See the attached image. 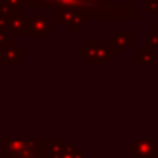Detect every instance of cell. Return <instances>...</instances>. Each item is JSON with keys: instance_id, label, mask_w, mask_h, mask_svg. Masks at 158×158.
I'll use <instances>...</instances> for the list:
<instances>
[{"instance_id": "obj_1", "label": "cell", "mask_w": 158, "mask_h": 158, "mask_svg": "<svg viewBox=\"0 0 158 158\" xmlns=\"http://www.w3.org/2000/svg\"><path fill=\"white\" fill-rule=\"evenodd\" d=\"M59 9L80 11L94 20H135L142 12L135 2H122L120 0H54L51 9L52 14Z\"/></svg>"}, {"instance_id": "obj_2", "label": "cell", "mask_w": 158, "mask_h": 158, "mask_svg": "<svg viewBox=\"0 0 158 158\" xmlns=\"http://www.w3.org/2000/svg\"><path fill=\"white\" fill-rule=\"evenodd\" d=\"M1 158H51L49 144L43 137L1 138Z\"/></svg>"}, {"instance_id": "obj_3", "label": "cell", "mask_w": 158, "mask_h": 158, "mask_svg": "<svg viewBox=\"0 0 158 158\" xmlns=\"http://www.w3.org/2000/svg\"><path fill=\"white\" fill-rule=\"evenodd\" d=\"M115 54L114 48L107 42H86L80 48V58L86 64H107Z\"/></svg>"}, {"instance_id": "obj_4", "label": "cell", "mask_w": 158, "mask_h": 158, "mask_svg": "<svg viewBox=\"0 0 158 158\" xmlns=\"http://www.w3.org/2000/svg\"><path fill=\"white\" fill-rule=\"evenodd\" d=\"M53 14L57 15V23L60 26H68L69 31H79L86 23V20H89L84 12L74 10L59 9Z\"/></svg>"}, {"instance_id": "obj_5", "label": "cell", "mask_w": 158, "mask_h": 158, "mask_svg": "<svg viewBox=\"0 0 158 158\" xmlns=\"http://www.w3.org/2000/svg\"><path fill=\"white\" fill-rule=\"evenodd\" d=\"M27 32L31 37H44L52 31L53 23L46 14H30Z\"/></svg>"}, {"instance_id": "obj_6", "label": "cell", "mask_w": 158, "mask_h": 158, "mask_svg": "<svg viewBox=\"0 0 158 158\" xmlns=\"http://www.w3.org/2000/svg\"><path fill=\"white\" fill-rule=\"evenodd\" d=\"M157 152L158 143L151 138H139L130 146V153L136 158H153Z\"/></svg>"}, {"instance_id": "obj_7", "label": "cell", "mask_w": 158, "mask_h": 158, "mask_svg": "<svg viewBox=\"0 0 158 158\" xmlns=\"http://www.w3.org/2000/svg\"><path fill=\"white\" fill-rule=\"evenodd\" d=\"M0 56H1L2 64L16 65L19 64L20 59L23 58L25 52H23V48L19 46V42L14 40L12 42H9L5 46L0 47Z\"/></svg>"}, {"instance_id": "obj_8", "label": "cell", "mask_w": 158, "mask_h": 158, "mask_svg": "<svg viewBox=\"0 0 158 158\" xmlns=\"http://www.w3.org/2000/svg\"><path fill=\"white\" fill-rule=\"evenodd\" d=\"M107 43H114L115 53H125L131 47V31H114L107 37Z\"/></svg>"}, {"instance_id": "obj_9", "label": "cell", "mask_w": 158, "mask_h": 158, "mask_svg": "<svg viewBox=\"0 0 158 158\" xmlns=\"http://www.w3.org/2000/svg\"><path fill=\"white\" fill-rule=\"evenodd\" d=\"M28 20L25 19V15L21 12H15L11 16L10 20V31L12 33V37H22L25 32H27Z\"/></svg>"}, {"instance_id": "obj_10", "label": "cell", "mask_w": 158, "mask_h": 158, "mask_svg": "<svg viewBox=\"0 0 158 158\" xmlns=\"http://www.w3.org/2000/svg\"><path fill=\"white\" fill-rule=\"evenodd\" d=\"M154 51L148 47L141 48V51L136 54V63L141 65H152L154 63Z\"/></svg>"}, {"instance_id": "obj_11", "label": "cell", "mask_w": 158, "mask_h": 158, "mask_svg": "<svg viewBox=\"0 0 158 158\" xmlns=\"http://www.w3.org/2000/svg\"><path fill=\"white\" fill-rule=\"evenodd\" d=\"M49 144V154L51 158H58L63 152H64V141L60 137H54L52 138Z\"/></svg>"}, {"instance_id": "obj_12", "label": "cell", "mask_w": 158, "mask_h": 158, "mask_svg": "<svg viewBox=\"0 0 158 158\" xmlns=\"http://www.w3.org/2000/svg\"><path fill=\"white\" fill-rule=\"evenodd\" d=\"M147 47L152 51H158V23L147 31Z\"/></svg>"}, {"instance_id": "obj_13", "label": "cell", "mask_w": 158, "mask_h": 158, "mask_svg": "<svg viewBox=\"0 0 158 158\" xmlns=\"http://www.w3.org/2000/svg\"><path fill=\"white\" fill-rule=\"evenodd\" d=\"M1 2L15 10H21L25 6V0H1Z\"/></svg>"}, {"instance_id": "obj_14", "label": "cell", "mask_w": 158, "mask_h": 158, "mask_svg": "<svg viewBox=\"0 0 158 158\" xmlns=\"http://www.w3.org/2000/svg\"><path fill=\"white\" fill-rule=\"evenodd\" d=\"M147 12L151 15H158V0H147Z\"/></svg>"}, {"instance_id": "obj_15", "label": "cell", "mask_w": 158, "mask_h": 158, "mask_svg": "<svg viewBox=\"0 0 158 158\" xmlns=\"http://www.w3.org/2000/svg\"><path fill=\"white\" fill-rule=\"evenodd\" d=\"M12 41H14V37L12 36H10L6 31H0V47L5 46L6 43L12 42Z\"/></svg>"}, {"instance_id": "obj_16", "label": "cell", "mask_w": 158, "mask_h": 158, "mask_svg": "<svg viewBox=\"0 0 158 158\" xmlns=\"http://www.w3.org/2000/svg\"><path fill=\"white\" fill-rule=\"evenodd\" d=\"M85 153H86V151L84 148H74L72 152V157L73 158H85Z\"/></svg>"}, {"instance_id": "obj_17", "label": "cell", "mask_w": 158, "mask_h": 158, "mask_svg": "<svg viewBox=\"0 0 158 158\" xmlns=\"http://www.w3.org/2000/svg\"><path fill=\"white\" fill-rule=\"evenodd\" d=\"M58 158H73V157H72V153H70V152H65V151H64Z\"/></svg>"}, {"instance_id": "obj_18", "label": "cell", "mask_w": 158, "mask_h": 158, "mask_svg": "<svg viewBox=\"0 0 158 158\" xmlns=\"http://www.w3.org/2000/svg\"><path fill=\"white\" fill-rule=\"evenodd\" d=\"M153 158H158V152H157V153H156V156H154V157H153Z\"/></svg>"}, {"instance_id": "obj_19", "label": "cell", "mask_w": 158, "mask_h": 158, "mask_svg": "<svg viewBox=\"0 0 158 158\" xmlns=\"http://www.w3.org/2000/svg\"><path fill=\"white\" fill-rule=\"evenodd\" d=\"M0 64H2V60H1V56H0Z\"/></svg>"}, {"instance_id": "obj_20", "label": "cell", "mask_w": 158, "mask_h": 158, "mask_svg": "<svg viewBox=\"0 0 158 158\" xmlns=\"http://www.w3.org/2000/svg\"><path fill=\"white\" fill-rule=\"evenodd\" d=\"M91 1H101V0H91Z\"/></svg>"}]
</instances>
